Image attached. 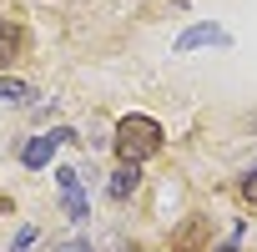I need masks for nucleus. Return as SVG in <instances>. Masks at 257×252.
Here are the masks:
<instances>
[{
	"label": "nucleus",
	"mask_w": 257,
	"mask_h": 252,
	"mask_svg": "<svg viewBox=\"0 0 257 252\" xmlns=\"http://www.w3.org/2000/svg\"><path fill=\"white\" fill-rule=\"evenodd\" d=\"M232 36L222 31V26H192V31H182L177 36V56H187V51H197V46H227Z\"/></svg>",
	"instance_id": "nucleus-4"
},
{
	"label": "nucleus",
	"mask_w": 257,
	"mask_h": 252,
	"mask_svg": "<svg viewBox=\"0 0 257 252\" xmlns=\"http://www.w3.org/2000/svg\"><path fill=\"white\" fill-rule=\"evenodd\" d=\"M61 252H91V242H66Z\"/></svg>",
	"instance_id": "nucleus-10"
},
{
	"label": "nucleus",
	"mask_w": 257,
	"mask_h": 252,
	"mask_svg": "<svg viewBox=\"0 0 257 252\" xmlns=\"http://www.w3.org/2000/svg\"><path fill=\"white\" fill-rule=\"evenodd\" d=\"M157 152H162V126H157L152 116L132 111V116H121V121H116V157H121V162L142 167V162L157 157Z\"/></svg>",
	"instance_id": "nucleus-1"
},
{
	"label": "nucleus",
	"mask_w": 257,
	"mask_h": 252,
	"mask_svg": "<svg viewBox=\"0 0 257 252\" xmlns=\"http://www.w3.org/2000/svg\"><path fill=\"white\" fill-rule=\"evenodd\" d=\"M16 252H26V247H16Z\"/></svg>",
	"instance_id": "nucleus-12"
},
{
	"label": "nucleus",
	"mask_w": 257,
	"mask_h": 252,
	"mask_svg": "<svg viewBox=\"0 0 257 252\" xmlns=\"http://www.w3.org/2000/svg\"><path fill=\"white\" fill-rule=\"evenodd\" d=\"M137 187H142V167H132V162H121V167L111 172V187H106V192H111V202H126V197H132Z\"/></svg>",
	"instance_id": "nucleus-5"
},
{
	"label": "nucleus",
	"mask_w": 257,
	"mask_h": 252,
	"mask_svg": "<svg viewBox=\"0 0 257 252\" xmlns=\"http://www.w3.org/2000/svg\"><path fill=\"white\" fill-rule=\"evenodd\" d=\"M237 192H242V202H252V207H257V162L242 172V187H237Z\"/></svg>",
	"instance_id": "nucleus-8"
},
{
	"label": "nucleus",
	"mask_w": 257,
	"mask_h": 252,
	"mask_svg": "<svg viewBox=\"0 0 257 252\" xmlns=\"http://www.w3.org/2000/svg\"><path fill=\"white\" fill-rule=\"evenodd\" d=\"M197 242H202V222H187L177 232V247H197Z\"/></svg>",
	"instance_id": "nucleus-9"
},
{
	"label": "nucleus",
	"mask_w": 257,
	"mask_h": 252,
	"mask_svg": "<svg viewBox=\"0 0 257 252\" xmlns=\"http://www.w3.org/2000/svg\"><path fill=\"white\" fill-rule=\"evenodd\" d=\"M36 91L26 86V81H16V76H0V101H6V106H26Z\"/></svg>",
	"instance_id": "nucleus-7"
},
{
	"label": "nucleus",
	"mask_w": 257,
	"mask_h": 252,
	"mask_svg": "<svg viewBox=\"0 0 257 252\" xmlns=\"http://www.w3.org/2000/svg\"><path fill=\"white\" fill-rule=\"evenodd\" d=\"M21 51H26V31H21V26H11V21H0V66L21 61Z\"/></svg>",
	"instance_id": "nucleus-6"
},
{
	"label": "nucleus",
	"mask_w": 257,
	"mask_h": 252,
	"mask_svg": "<svg viewBox=\"0 0 257 252\" xmlns=\"http://www.w3.org/2000/svg\"><path fill=\"white\" fill-rule=\"evenodd\" d=\"M56 182H61V192H66V217H71V222H86L91 202H86V192H81V172L61 167V172H56Z\"/></svg>",
	"instance_id": "nucleus-3"
},
{
	"label": "nucleus",
	"mask_w": 257,
	"mask_h": 252,
	"mask_svg": "<svg viewBox=\"0 0 257 252\" xmlns=\"http://www.w3.org/2000/svg\"><path fill=\"white\" fill-rule=\"evenodd\" d=\"M66 142H76L71 126H56V132H46V137H31V142L21 147V162H26L31 172H41V167H51V157H56Z\"/></svg>",
	"instance_id": "nucleus-2"
},
{
	"label": "nucleus",
	"mask_w": 257,
	"mask_h": 252,
	"mask_svg": "<svg viewBox=\"0 0 257 252\" xmlns=\"http://www.w3.org/2000/svg\"><path fill=\"white\" fill-rule=\"evenodd\" d=\"M217 252H237V242H227V247H217Z\"/></svg>",
	"instance_id": "nucleus-11"
}]
</instances>
